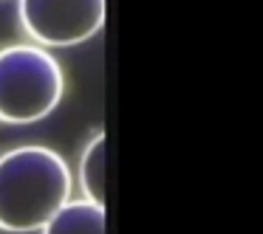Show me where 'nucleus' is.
I'll use <instances>...</instances> for the list:
<instances>
[{"label":"nucleus","mask_w":263,"mask_h":234,"mask_svg":"<svg viewBox=\"0 0 263 234\" xmlns=\"http://www.w3.org/2000/svg\"><path fill=\"white\" fill-rule=\"evenodd\" d=\"M71 200V172L48 147H14L0 155V228L37 231Z\"/></svg>","instance_id":"f257e3e1"},{"label":"nucleus","mask_w":263,"mask_h":234,"mask_svg":"<svg viewBox=\"0 0 263 234\" xmlns=\"http://www.w3.org/2000/svg\"><path fill=\"white\" fill-rule=\"evenodd\" d=\"M43 234H108V211L88 198L68 200L43 226Z\"/></svg>","instance_id":"20e7f679"},{"label":"nucleus","mask_w":263,"mask_h":234,"mask_svg":"<svg viewBox=\"0 0 263 234\" xmlns=\"http://www.w3.org/2000/svg\"><path fill=\"white\" fill-rule=\"evenodd\" d=\"M65 76L40 46H9L0 51V121L31 124L60 104Z\"/></svg>","instance_id":"f03ea898"},{"label":"nucleus","mask_w":263,"mask_h":234,"mask_svg":"<svg viewBox=\"0 0 263 234\" xmlns=\"http://www.w3.org/2000/svg\"><path fill=\"white\" fill-rule=\"evenodd\" d=\"M20 23L40 46H77L105 26L108 0H20Z\"/></svg>","instance_id":"7ed1b4c3"},{"label":"nucleus","mask_w":263,"mask_h":234,"mask_svg":"<svg viewBox=\"0 0 263 234\" xmlns=\"http://www.w3.org/2000/svg\"><path fill=\"white\" fill-rule=\"evenodd\" d=\"M105 147H108V138L105 133H97L91 138V144L85 147V155L80 161V183L82 192L88 200L105 206Z\"/></svg>","instance_id":"39448f33"}]
</instances>
